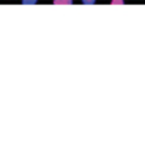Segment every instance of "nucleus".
<instances>
[{
  "label": "nucleus",
  "mask_w": 145,
  "mask_h": 157,
  "mask_svg": "<svg viewBox=\"0 0 145 157\" xmlns=\"http://www.w3.org/2000/svg\"><path fill=\"white\" fill-rule=\"evenodd\" d=\"M112 5H123V0H112Z\"/></svg>",
  "instance_id": "nucleus-4"
},
{
  "label": "nucleus",
  "mask_w": 145,
  "mask_h": 157,
  "mask_svg": "<svg viewBox=\"0 0 145 157\" xmlns=\"http://www.w3.org/2000/svg\"><path fill=\"white\" fill-rule=\"evenodd\" d=\"M54 3L55 5H71L72 0H54Z\"/></svg>",
  "instance_id": "nucleus-1"
},
{
  "label": "nucleus",
  "mask_w": 145,
  "mask_h": 157,
  "mask_svg": "<svg viewBox=\"0 0 145 157\" xmlns=\"http://www.w3.org/2000/svg\"><path fill=\"white\" fill-rule=\"evenodd\" d=\"M82 2H84L85 5H93V3L96 2V0H82Z\"/></svg>",
  "instance_id": "nucleus-3"
},
{
  "label": "nucleus",
  "mask_w": 145,
  "mask_h": 157,
  "mask_svg": "<svg viewBox=\"0 0 145 157\" xmlns=\"http://www.w3.org/2000/svg\"><path fill=\"white\" fill-rule=\"evenodd\" d=\"M22 3L24 5H33V3H36V0H22Z\"/></svg>",
  "instance_id": "nucleus-2"
}]
</instances>
